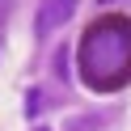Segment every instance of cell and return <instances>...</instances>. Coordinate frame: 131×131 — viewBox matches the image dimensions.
<instances>
[{
    "mask_svg": "<svg viewBox=\"0 0 131 131\" xmlns=\"http://www.w3.org/2000/svg\"><path fill=\"white\" fill-rule=\"evenodd\" d=\"M131 76V21L110 17L97 21L80 38V80L97 93L118 89Z\"/></svg>",
    "mask_w": 131,
    "mask_h": 131,
    "instance_id": "cell-1",
    "label": "cell"
},
{
    "mask_svg": "<svg viewBox=\"0 0 131 131\" xmlns=\"http://www.w3.org/2000/svg\"><path fill=\"white\" fill-rule=\"evenodd\" d=\"M72 13H76V0H42V4H38V13H34V34H38V38L55 34V30H59Z\"/></svg>",
    "mask_w": 131,
    "mask_h": 131,
    "instance_id": "cell-2",
    "label": "cell"
},
{
    "mask_svg": "<svg viewBox=\"0 0 131 131\" xmlns=\"http://www.w3.org/2000/svg\"><path fill=\"white\" fill-rule=\"evenodd\" d=\"M38 131H47V127H38Z\"/></svg>",
    "mask_w": 131,
    "mask_h": 131,
    "instance_id": "cell-3",
    "label": "cell"
}]
</instances>
